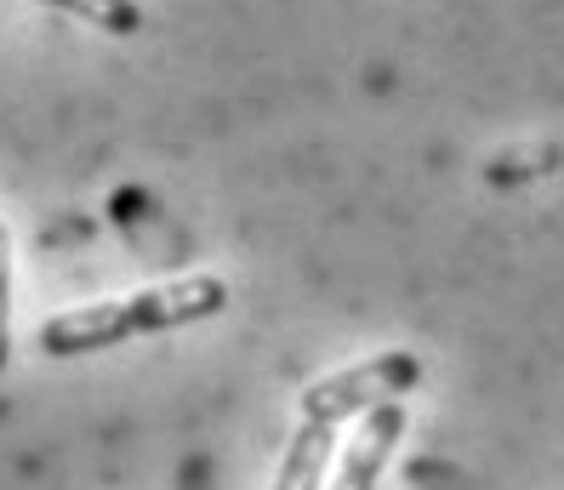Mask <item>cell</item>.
Listing matches in <instances>:
<instances>
[{
    "mask_svg": "<svg viewBox=\"0 0 564 490\" xmlns=\"http://www.w3.org/2000/svg\"><path fill=\"white\" fill-rule=\"evenodd\" d=\"M400 439H405V405H382L371 416H359V434H354V445L343 456V473L330 490H377Z\"/></svg>",
    "mask_w": 564,
    "mask_h": 490,
    "instance_id": "obj_3",
    "label": "cell"
},
{
    "mask_svg": "<svg viewBox=\"0 0 564 490\" xmlns=\"http://www.w3.org/2000/svg\"><path fill=\"white\" fill-rule=\"evenodd\" d=\"M422 388V359L411 348H388L365 366H348L337 377H319L303 388V422H325V428H343L354 416H371L382 405H400L405 394Z\"/></svg>",
    "mask_w": 564,
    "mask_h": 490,
    "instance_id": "obj_2",
    "label": "cell"
},
{
    "mask_svg": "<svg viewBox=\"0 0 564 490\" xmlns=\"http://www.w3.org/2000/svg\"><path fill=\"white\" fill-rule=\"evenodd\" d=\"M558 166V149H536V154H502L490 160V183H513V177H536Z\"/></svg>",
    "mask_w": 564,
    "mask_h": 490,
    "instance_id": "obj_7",
    "label": "cell"
},
{
    "mask_svg": "<svg viewBox=\"0 0 564 490\" xmlns=\"http://www.w3.org/2000/svg\"><path fill=\"white\" fill-rule=\"evenodd\" d=\"M330 450H337V428H325V422H296V434L280 456L274 490H319V479L330 468Z\"/></svg>",
    "mask_w": 564,
    "mask_h": 490,
    "instance_id": "obj_4",
    "label": "cell"
},
{
    "mask_svg": "<svg viewBox=\"0 0 564 490\" xmlns=\"http://www.w3.org/2000/svg\"><path fill=\"white\" fill-rule=\"evenodd\" d=\"M12 359V235L0 222V371Z\"/></svg>",
    "mask_w": 564,
    "mask_h": 490,
    "instance_id": "obj_6",
    "label": "cell"
},
{
    "mask_svg": "<svg viewBox=\"0 0 564 490\" xmlns=\"http://www.w3.org/2000/svg\"><path fill=\"white\" fill-rule=\"evenodd\" d=\"M41 7H57L69 12L91 29H104V35H138L143 29V7L138 0H41Z\"/></svg>",
    "mask_w": 564,
    "mask_h": 490,
    "instance_id": "obj_5",
    "label": "cell"
},
{
    "mask_svg": "<svg viewBox=\"0 0 564 490\" xmlns=\"http://www.w3.org/2000/svg\"><path fill=\"white\" fill-rule=\"evenodd\" d=\"M223 308H228V280L223 274H183V280H165V285H143V291H131V297L52 314L41 325V353L80 359V353L120 348L131 337H149V331H177V325L217 319Z\"/></svg>",
    "mask_w": 564,
    "mask_h": 490,
    "instance_id": "obj_1",
    "label": "cell"
}]
</instances>
